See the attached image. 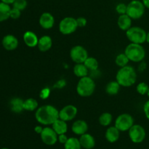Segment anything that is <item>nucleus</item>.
I'll return each instance as SVG.
<instances>
[{
    "label": "nucleus",
    "mask_w": 149,
    "mask_h": 149,
    "mask_svg": "<svg viewBox=\"0 0 149 149\" xmlns=\"http://www.w3.org/2000/svg\"><path fill=\"white\" fill-rule=\"evenodd\" d=\"M77 23L78 28H84L87 26V20L84 17H79L77 18Z\"/></svg>",
    "instance_id": "f704fd0d"
},
{
    "label": "nucleus",
    "mask_w": 149,
    "mask_h": 149,
    "mask_svg": "<svg viewBox=\"0 0 149 149\" xmlns=\"http://www.w3.org/2000/svg\"><path fill=\"white\" fill-rule=\"evenodd\" d=\"M68 138L67 137L66 134H61L58 136V141L61 144H65L68 141Z\"/></svg>",
    "instance_id": "e433bc0d"
},
{
    "label": "nucleus",
    "mask_w": 149,
    "mask_h": 149,
    "mask_svg": "<svg viewBox=\"0 0 149 149\" xmlns=\"http://www.w3.org/2000/svg\"><path fill=\"white\" fill-rule=\"evenodd\" d=\"M43 129H44V127L41 125H36V126L34 127V132H36V134H38V135H40V134L42 133Z\"/></svg>",
    "instance_id": "58836bf2"
},
{
    "label": "nucleus",
    "mask_w": 149,
    "mask_h": 149,
    "mask_svg": "<svg viewBox=\"0 0 149 149\" xmlns=\"http://www.w3.org/2000/svg\"><path fill=\"white\" fill-rule=\"evenodd\" d=\"M88 57V52L81 45H76L70 50V58L75 63H84Z\"/></svg>",
    "instance_id": "9d476101"
},
{
    "label": "nucleus",
    "mask_w": 149,
    "mask_h": 149,
    "mask_svg": "<svg viewBox=\"0 0 149 149\" xmlns=\"http://www.w3.org/2000/svg\"><path fill=\"white\" fill-rule=\"evenodd\" d=\"M52 47V39L48 35H44L39 38L37 47L42 52H46L49 51Z\"/></svg>",
    "instance_id": "a211bd4d"
},
{
    "label": "nucleus",
    "mask_w": 149,
    "mask_h": 149,
    "mask_svg": "<svg viewBox=\"0 0 149 149\" xmlns=\"http://www.w3.org/2000/svg\"><path fill=\"white\" fill-rule=\"evenodd\" d=\"M128 135L130 139L133 143L138 144L143 142L146 137V132L142 125L134 124L133 126L128 131Z\"/></svg>",
    "instance_id": "1a4fd4ad"
},
{
    "label": "nucleus",
    "mask_w": 149,
    "mask_h": 149,
    "mask_svg": "<svg viewBox=\"0 0 149 149\" xmlns=\"http://www.w3.org/2000/svg\"><path fill=\"white\" fill-rule=\"evenodd\" d=\"M137 78L136 71L129 65L119 68L116 74V80L122 87H132L136 82Z\"/></svg>",
    "instance_id": "f03ea898"
},
{
    "label": "nucleus",
    "mask_w": 149,
    "mask_h": 149,
    "mask_svg": "<svg viewBox=\"0 0 149 149\" xmlns=\"http://www.w3.org/2000/svg\"><path fill=\"white\" fill-rule=\"evenodd\" d=\"M127 8V4H125V3H119L116 6V11L119 15H120L126 14Z\"/></svg>",
    "instance_id": "473e14b6"
},
{
    "label": "nucleus",
    "mask_w": 149,
    "mask_h": 149,
    "mask_svg": "<svg viewBox=\"0 0 149 149\" xmlns=\"http://www.w3.org/2000/svg\"><path fill=\"white\" fill-rule=\"evenodd\" d=\"M132 19L127 14L120 15L118 17L117 25L121 30L127 31L132 27Z\"/></svg>",
    "instance_id": "aec40b11"
},
{
    "label": "nucleus",
    "mask_w": 149,
    "mask_h": 149,
    "mask_svg": "<svg viewBox=\"0 0 149 149\" xmlns=\"http://www.w3.org/2000/svg\"><path fill=\"white\" fill-rule=\"evenodd\" d=\"M129 62L130 60L128 59L127 56L125 55V52H123V53H119V55H116V58H115V63L119 68H122V67H125L126 65H127Z\"/></svg>",
    "instance_id": "c756f323"
},
{
    "label": "nucleus",
    "mask_w": 149,
    "mask_h": 149,
    "mask_svg": "<svg viewBox=\"0 0 149 149\" xmlns=\"http://www.w3.org/2000/svg\"><path fill=\"white\" fill-rule=\"evenodd\" d=\"M141 1H142V0H141Z\"/></svg>",
    "instance_id": "a18cd8bd"
},
{
    "label": "nucleus",
    "mask_w": 149,
    "mask_h": 149,
    "mask_svg": "<svg viewBox=\"0 0 149 149\" xmlns=\"http://www.w3.org/2000/svg\"><path fill=\"white\" fill-rule=\"evenodd\" d=\"M147 95H148V97H149V90H148V94H147Z\"/></svg>",
    "instance_id": "c03bdc74"
},
{
    "label": "nucleus",
    "mask_w": 149,
    "mask_h": 149,
    "mask_svg": "<svg viewBox=\"0 0 149 149\" xmlns=\"http://www.w3.org/2000/svg\"><path fill=\"white\" fill-rule=\"evenodd\" d=\"M120 132V131L115 126L109 127L105 133V138L108 142L111 143H114L119 139Z\"/></svg>",
    "instance_id": "6ab92c4d"
},
{
    "label": "nucleus",
    "mask_w": 149,
    "mask_h": 149,
    "mask_svg": "<svg viewBox=\"0 0 149 149\" xmlns=\"http://www.w3.org/2000/svg\"><path fill=\"white\" fill-rule=\"evenodd\" d=\"M2 46L6 50L13 51L18 47L19 42L17 38L13 34H7L3 37L1 41Z\"/></svg>",
    "instance_id": "4468645a"
},
{
    "label": "nucleus",
    "mask_w": 149,
    "mask_h": 149,
    "mask_svg": "<svg viewBox=\"0 0 149 149\" xmlns=\"http://www.w3.org/2000/svg\"><path fill=\"white\" fill-rule=\"evenodd\" d=\"M49 94H50V90L49 88H45L41 91L40 93V97L42 99H47L49 97Z\"/></svg>",
    "instance_id": "c9c22d12"
},
{
    "label": "nucleus",
    "mask_w": 149,
    "mask_h": 149,
    "mask_svg": "<svg viewBox=\"0 0 149 149\" xmlns=\"http://www.w3.org/2000/svg\"><path fill=\"white\" fill-rule=\"evenodd\" d=\"M147 32L139 26H132L126 31V36L131 43L143 45L146 42Z\"/></svg>",
    "instance_id": "39448f33"
},
{
    "label": "nucleus",
    "mask_w": 149,
    "mask_h": 149,
    "mask_svg": "<svg viewBox=\"0 0 149 149\" xmlns=\"http://www.w3.org/2000/svg\"><path fill=\"white\" fill-rule=\"evenodd\" d=\"M78 113V109L74 105H66L59 111V119L65 122L74 120Z\"/></svg>",
    "instance_id": "f8f14e48"
},
{
    "label": "nucleus",
    "mask_w": 149,
    "mask_h": 149,
    "mask_svg": "<svg viewBox=\"0 0 149 149\" xmlns=\"http://www.w3.org/2000/svg\"><path fill=\"white\" fill-rule=\"evenodd\" d=\"M23 101L24 100L21 99L20 97H13L10 100V109L13 113H20L24 111L23 109Z\"/></svg>",
    "instance_id": "412c9836"
},
{
    "label": "nucleus",
    "mask_w": 149,
    "mask_h": 149,
    "mask_svg": "<svg viewBox=\"0 0 149 149\" xmlns=\"http://www.w3.org/2000/svg\"><path fill=\"white\" fill-rule=\"evenodd\" d=\"M88 124L87 122L82 119H78L73 123L71 126V130L75 135H81L84 133H87L88 131Z\"/></svg>",
    "instance_id": "dca6fc26"
},
{
    "label": "nucleus",
    "mask_w": 149,
    "mask_h": 149,
    "mask_svg": "<svg viewBox=\"0 0 149 149\" xmlns=\"http://www.w3.org/2000/svg\"><path fill=\"white\" fill-rule=\"evenodd\" d=\"M96 84L94 80L90 77H84L80 78L77 84V93L82 97L91 96L95 90Z\"/></svg>",
    "instance_id": "7ed1b4c3"
},
{
    "label": "nucleus",
    "mask_w": 149,
    "mask_h": 149,
    "mask_svg": "<svg viewBox=\"0 0 149 149\" xmlns=\"http://www.w3.org/2000/svg\"><path fill=\"white\" fill-rule=\"evenodd\" d=\"M84 64L90 71H97L99 67L98 61L94 57H88L84 62Z\"/></svg>",
    "instance_id": "c85d7f7f"
},
{
    "label": "nucleus",
    "mask_w": 149,
    "mask_h": 149,
    "mask_svg": "<svg viewBox=\"0 0 149 149\" xmlns=\"http://www.w3.org/2000/svg\"><path fill=\"white\" fill-rule=\"evenodd\" d=\"M58 134L55 132L52 127L46 126L44 127L40 138L42 142L47 146H54L58 142Z\"/></svg>",
    "instance_id": "9b49d317"
},
{
    "label": "nucleus",
    "mask_w": 149,
    "mask_h": 149,
    "mask_svg": "<svg viewBox=\"0 0 149 149\" xmlns=\"http://www.w3.org/2000/svg\"><path fill=\"white\" fill-rule=\"evenodd\" d=\"M143 112L146 119L149 120V100H147L143 106Z\"/></svg>",
    "instance_id": "4c0bfd02"
},
{
    "label": "nucleus",
    "mask_w": 149,
    "mask_h": 149,
    "mask_svg": "<svg viewBox=\"0 0 149 149\" xmlns=\"http://www.w3.org/2000/svg\"><path fill=\"white\" fill-rule=\"evenodd\" d=\"M113 121V116L109 112H104L98 118V122L101 126L109 127Z\"/></svg>",
    "instance_id": "bb28decb"
},
{
    "label": "nucleus",
    "mask_w": 149,
    "mask_h": 149,
    "mask_svg": "<svg viewBox=\"0 0 149 149\" xmlns=\"http://www.w3.org/2000/svg\"><path fill=\"white\" fill-rule=\"evenodd\" d=\"M121 85L116 80L108 83L106 86V93L109 95H116L120 90Z\"/></svg>",
    "instance_id": "a878e982"
},
{
    "label": "nucleus",
    "mask_w": 149,
    "mask_h": 149,
    "mask_svg": "<svg viewBox=\"0 0 149 149\" xmlns=\"http://www.w3.org/2000/svg\"><path fill=\"white\" fill-rule=\"evenodd\" d=\"M23 40L25 45L30 48H33L37 47L39 37L37 35L31 31H27L23 35Z\"/></svg>",
    "instance_id": "2eb2a0df"
},
{
    "label": "nucleus",
    "mask_w": 149,
    "mask_h": 149,
    "mask_svg": "<svg viewBox=\"0 0 149 149\" xmlns=\"http://www.w3.org/2000/svg\"><path fill=\"white\" fill-rule=\"evenodd\" d=\"M1 149H10V148H1Z\"/></svg>",
    "instance_id": "37998d69"
},
{
    "label": "nucleus",
    "mask_w": 149,
    "mask_h": 149,
    "mask_svg": "<svg viewBox=\"0 0 149 149\" xmlns=\"http://www.w3.org/2000/svg\"><path fill=\"white\" fill-rule=\"evenodd\" d=\"M1 1H2V2L4 3H6V4H13V2L15 1V0H1Z\"/></svg>",
    "instance_id": "ea45409f"
},
{
    "label": "nucleus",
    "mask_w": 149,
    "mask_h": 149,
    "mask_svg": "<svg viewBox=\"0 0 149 149\" xmlns=\"http://www.w3.org/2000/svg\"><path fill=\"white\" fill-rule=\"evenodd\" d=\"M146 42L149 44V31L147 33V34H146Z\"/></svg>",
    "instance_id": "79ce46f5"
},
{
    "label": "nucleus",
    "mask_w": 149,
    "mask_h": 149,
    "mask_svg": "<svg viewBox=\"0 0 149 149\" xmlns=\"http://www.w3.org/2000/svg\"><path fill=\"white\" fill-rule=\"evenodd\" d=\"M89 70L85 66L84 63H75L74 68H73V72L76 77L79 78H82V77L88 76Z\"/></svg>",
    "instance_id": "5701e85b"
},
{
    "label": "nucleus",
    "mask_w": 149,
    "mask_h": 149,
    "mask_svg": "<svg viewBox=\"0 0 149 149\" xmlns=\"http://www.w3.org/2000/svg\"><path fill=\"white\" fill-rule=\"evenodd\" d=\"M35 119L41 125L50 126L59 119V111L52 105H44L36 109Z\"/></svg>",
    "instance_id": "f257e3e1"
},
{
    "label": "nucleus",
    "mask_w": 149,
    "mask_h": 149,
    "mask_svg": "<svg viewBox=\"0 0 149 149\" xmlns=\"http://www.w3.org/2000/svg\"><path fill=\"white\" fill-rule=\"evenodd\" d=\"M39 108V103L36 99L33 97H29L23 101V109L26 111H36Z\"/></svg>",
    "instance_id": "b1692460"
},
{
    "label": "nucleus",
    "mask_w": 149,
    "mask_h": 149,
    "mask_svg": "<svg viewBox=\"0 0 149 149\" xmlns=\"http://www.w3.org/2000/svg\"><path fill=\"white\" fill-rule=\"evenodd\" d=\"M146 7L141 0H132L127 4V13L132 20H138L145 14Z\"/></svg>",
    "instance_id": "423d86ee"
},
{
    "label": "nucleus",
    "mask_w": 149,
    "mask_h": 149,
    "mask_svg": "<svg viewBox=\"0 0 149 149\" xmlns=\"http://www.w3.org/2000/svg\"><path fill=\"white\" fill-rule=\"evenodd\" d=\"M52 128L55 130V132L58 134V135L61 134H66L68 131V125L67 122L62 120L61 119H58L52 124Z\"/></svg>",
    "instance_id": "4be33fe9"
},
{
    "label": "nucleus",
    "mask_w": 149,
    "mask_h": 149,
    "mask_svg": "<svg viewBox=\"0 0 149 149\" xmlns=\"http://www.w3.org/2000/svg\"><path fill=\"white\" fill-rule=\"evenodd\" d=\"M55 17L50 13H43L39 19V23L41 27L45 30H49L53 28L55 25Z\"/></svg>",
    "instance_id": "ddd939ff"
},
{
    "label": "nucleus",
    "mask_w": 149,
    "mask_h": 149,
    "mask_svg": "<svg viewBox=\"0 0 149 149\" xmlns=\"http://www.w3.org/2000/svg\"><path fill=\"white\" fill-rule=\"evenodd\" d=\"M64 149H81L79 138L74 137L68 138L67 142L64 144Z\"/></svg>",
    "instance_id": "cd10ccee"
},
{
    "label": "nucleus",
    "mask_w": 149,
    "mask_h": 149,
    "mask_svg": "<svg viewBox=\"0 0 149 149\" xmlns=\"http://www.w3.org/2000/svg\"><path fill=\"white\" fill-rule=\"evenodd\" d=\"M12 7L10 4L0 1V22H4L10 18V11Z\"/></svg>",
    "instance_id": "393cba45"
},
{
    "label": "nucleus",
    "mask_w": 149,
    "mask_h": 149,
    "mask_svg": "<svg viewBox=\"0 0 149 149\" xmlns=\"http://www.w3.org/2000/svg\"><path fill=\"white\" fill-rule=\"evenodd\" d=\"M58 29L63 35L72 34L78 29L77 18L69 16L65 17L60 21Z\"/></svg>",
    "instance_id": "0eeeda50"
},
{
    "label": "nucleus",
    "mask_w": 149,
    "mask_h": 149,
    "mask_svg": "<svg viewBox=\"0 0 149 149\" xmlns=\"http://www.w3.org/2000/svg\"><path fill=\"white\" fill-rule=\"evenodd\" d=\"M134 118L130 113H122L116 117L114 126L120 132H127L133 126Z\"/></svg>",
    "instance_id": "6e6552de"
},
{
    "label": "nucleus",
    "mask_w": 149,
    "mask_h": 149,
    "mask_svg": "<svg viewBox=\"0 0 149 149\" xmlns=\"http://www.w3.org/2000/svg\"><path fill=\"white\" fill-rule=\"evenodd\" d=\"M79 140L80 144L82 148L93 149L95 146V138L90 133H84L80 135Z\"/></svg>",
    "instance_id": "f3484780"
},
{
    "label": "nucleus",
    "mask_w": 149,
    "mask_h": 149,
    "mask_svg": "<svg viewBox=\"0 0 149 149\" xmlns=\"http://www.w3.org/2000/svg\"><path fill=\"white\" fill-rule=\"evenodd\" d=\"M125 55L130 61L134 63H141L146 57V50L142 45L135 43L129 44L125 49Z\"/></svg>",
    "instance_id": "20e7f679"
},
{
    "label": "nucleus",
    "mask_w": 149,
    "mask_h": 149,
    "mask_svg": "<svg viewBox=\"0 0 149 149\" xmlns=\"http://www.w3.org/2000/svg\"><path fill=\"white\" fill-rule=\"evenodd\" d=\"M144 6L146 7V8L149 9V0H142Z\"/></svg>",
    "instance_id": "a19ab883"
},
{
    "label": "nucleus",
    "mask_w": 149,
    "mask_h": 149,
    "mask_svg": "<svg viewBox=\"0 0 149 149\" xmlns=\"http://www.w3.org/2000/svg\"><path fill=\"white\" fill-rule=\"evenodd\" d=\"M149 90V85L147 83L143 82H140L138 85L136 86V91L138 94L141 95H146L148 94V92Z\"/></svg>",
    "instance_id": "7c9ffc66"
},
{
    "label": "nucleus",
    "mask_w": 149,
    "mask_h": 149,
    "mask_svg": "<svg viewBox=\"0 0 149 149\" xmlns=\"http://www.w3.org/2000/svg\"><path fill=\"white\" fill-rule=\"evenodd\" d=\"M28 1L27 0H15L13 4V7L23 11L27 7Z\"/></svg>",
    "instance_id": "2f4dec72"
},
{
    "label": "nucleus",
    "mask_w": 149,
    "mask_h": 149,
    "mask_svg": "<svg viewBox=\"0 0 149 149\" xmlns=\"http://www.w3.org/2000/svg\"><path fill=\"white\" fill-rule=\"evenodd\" d=\"M20 15H21V11L20 10H18L17 8H15L13 7H12L10 15V18L16 20V19H18L20 17Z\"/></svg>",
    "instance_id": "72a5a7b5"
}]
</instances>
